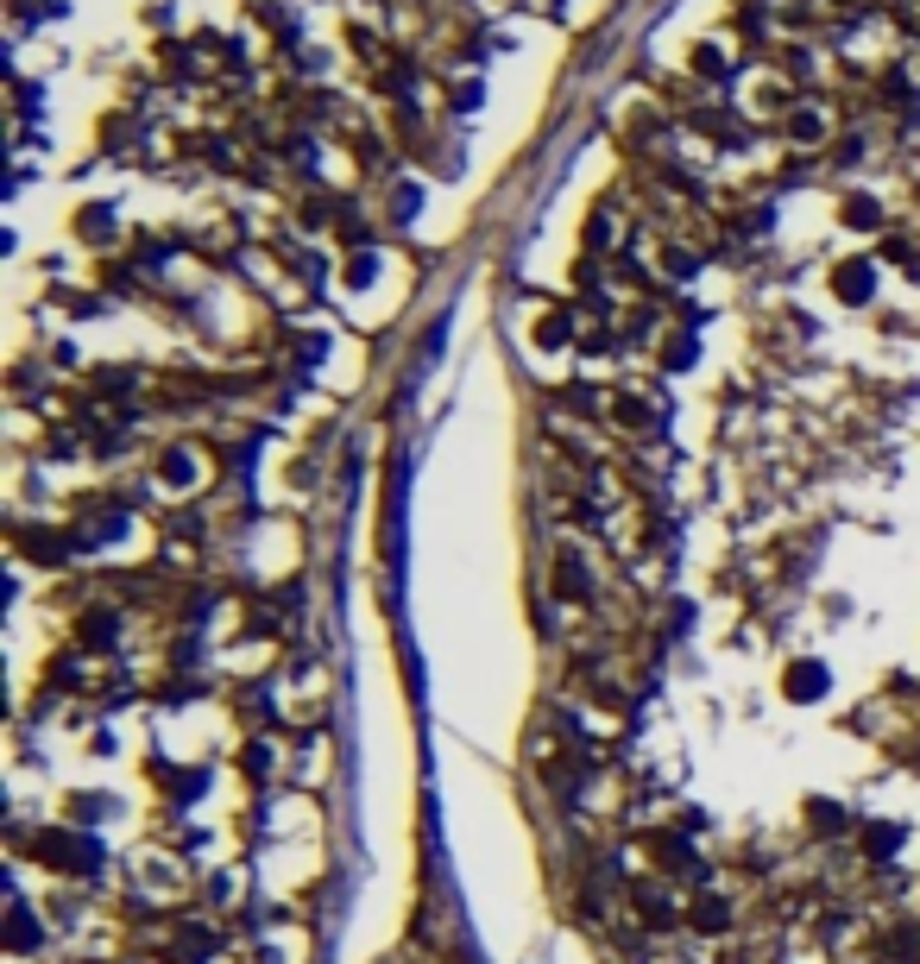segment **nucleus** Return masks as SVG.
Returning <instances> with one entry per match:
<instances>
[{"label":"nucleus","instance_id":"nucleus-22","mask_svg":"<svg viewBox=\"0 0 920 964\" xmlns=\"http://www.w3.org/2000/svg\"><path fill=\"white\" fill-rule=\"evenodd\" d=\"M807 826H814L819 838H839L844 826H851V813H844L839 801H807Z\"/></svg>","mask_w":920,"mask_h":964},{"label":"nucleus","instance_id":"nucleus-7","mask_svg":"<svg viewBox=\"0 0 920 964\" xmlns=\"http://www.w3.org/2000/svg\"><path fill=\"white\" fill-rule=\"evenodd\" d=\"M688 70H693V82H738L744 77V64H738V32H713V38H700L693 45V57H688Z\"/></svg>","mask_w":920,"mask_h":964},{"label":"nucleus","instance_id":"nucleus-16","mask_svg":"<svg viewBox=\"0 0 920 964\" xmlns=\"http://www.w3.org/2000/svg\"><path fill=\"white\" fill-rule=\"evenodd\" d=\"M826 687H832L826 662H789V675H782V693H789V700H801V707L826 700Z\"/></svg>","mask_w":920,"mask_h":964},{"label":"nucleus","instance_id":"nucleus-18","mask_svg":"<svg viewBox=\"0 0 920 964\" xmlns=\"http://www.w3.org/2000/svg\"><path fill=\"white\" fill-rule=\"evenodd\" d=\"M152 782L171 794V801H196V788L208 782L203 769H177V762H152Z\"/></svg>","mask_w":920,"mask_h":964},{"label":"nucleus","instance_id":"nucleus-20","mask_svg":"<svg viewBox=\"0 0 920 964\" xmlns=\"http://www.w3.org/2000/svg\"><path fill=\"white\" fill-rule=\"evenodd\" d=\"M537 347L542 354H562V347H574V315L567 309H549L537 322Z\"/></svg>","mask_w":920,"mask_h":964},{"label":"nucleus","instance_id":"nucleus-26","mask_svg":"<svg viewBox=\"0 0 920 964\" xmlns=\"http://www.w3.org/2000/svg\"><path fill=\"white\" fill-rule=\"evenodd\" d=\"M883 952H889L895 964H901V959H908V964H920V927H895Z\"/></svg>","mask_w":920,"mask_h":964},{"label":"nucleus","instance_id":"nucleus-11","mask_svg":"<svg viewBox=\"0 0 920 964\" xmlns=\"http://www.w3.org/2000/svg\"><path fill=\"white\" fill-rule=\"evenodd\" d=\"M832 297L844 309H864L876 297V259H839L832 265Z\"/></svg>","mask_w":920,"mask_h":964},{"label":"nucleus","instance_id":"nucleus-28","mask_svg":"<svg viewBox=\"0 0 920 964\" xmlns=\"http://www.w3.org/2000/svg\"><path fill=\"white\" fill-rule=\"evenodd\" d=\"M372 272H379V259H372V253H354V259H347V284H372Z\"/></svg>","mask_w":920,"mask_h":964},{"label":"nucleus","instance_id":"nucleus-5","mask_svg":"<svg viewBox=\"0 0 920 964\" xmlns=\"http://www.w3.org/2000/svg\"><path fill=\"white\" fill-rule=\"evenodd\" d=\"M801 102L794 95V82L782 70H744L738 77V107L750 120H789V107Z\"/></svg>","mask_w":920,"mask_h":964},{"label":"nucleus","instance_id":"nucleus-15","mask_svg":"<svg viewBox=\"0 0 920 964\" xmlns=\"http://www.w3.org/2000/svg\"><path fill=\"white\" fill-rule=\"evenodd\" d=\"M38 945H51V927H38L26 902H13V908H7V952H13V959H32Z\"/></svg>","mask_w":920,"mask_h":964},{"label":"nucleus","instance_id":"nucleus-1","mask_svg":"<svg viewBox=\"0 0 920 964\" xmlns=\"http://www.w3.org/2000/svg\"><path fill=\"white\" fill-rule=\"evenodd\" d=\"M38 863L57 870V876H95V870H107V845L89 826H45L38 833Z\"/></svg>","mask_w":920,"mask_h":964},{"label":"nucleus","instance_id":"nucleus-10","mask_svg":"<svg viewBox=\"0 0 920 964\" xmlns=\"http://www.w3.org/2000/svg\"><path fill=\"white\" fill-rule=\"evenodd\" d=\"M549 581H555V593H562L567 606H587L593 593H599V581H593V561L567 542V549H555V561H549Z\"/></svg>","mask_w":920,"mask_h":964},{"label":"nucleus","instance_id":"nucleus-13","mask_svg":"<svg viewBox=\"0 0 920 964\" xmlns=\"http://www.w3.org/2000/svg\"><path fill=\"white\" fill-rule=\"evenodd\" d=\"M631 908H637V920H643V927H656V933L681 927V902H675L663 883H637V888H631Z\"/></svg>","mask_w":920,"mask_h":964},{"label":"nucleus","instance_id":"nucleus-19","mask_svg":"<svg viewBox=\"0 0 920 964\" xmlns=\"http://www.w3.org/2000/svg\"><path fill=\"white\" fill-rule=\"evenodd\" d=\"M688 920L700 933H732V902H725V895H693Z\"/></svg>","mask_w":920,"mask_h":964},{"label":"nucleus","instance_id":"nucleus-23","mask_svg":"<svg viewBox=\"0 0 920 964\" xmlns=\"http://www.w3.org/2000/svg\"><path fill=\"white\" fill-rule=\"evenodd\" d=\"M240 762H246V776H258V782H265V776H278V737H253Z\"/></svg>","mask_w":920,"mask_h":964},{"label":"nucleus","instance_id":"nucleus-3","mask_svg":"<svg viewBox=\"0 0 920 964\" xmlns=\"http://www.w3.org/2000/svg\"><path fill=\"white\" fill-rule=\"evenodd\" d=\"M146 945H152L158 959L171 964H215L221 959V927L215 920H158L152 933H146Z\"/></svg>","mask_w":920,"mask_h":964},{"label":"nucleus","instance_id":"nucleus-21","mask_svg":"<svg viewBox=\"0 0 920 964\" xmlns=\"http://www.w3.org/2000/svg\"><path fill=\"white\" fill-rule=\"evenodd\" d=\"M839 221H844V228H883V203H876V196H864V190H851V196L839 203Z\"/></svg>","mask_w":920,"mask_h":964},{"label":"nucleus","instance_id":"nucleus-24","mask_svg":"<svg viewBox=\"0 0 920 964\" xmlns=\"http://www.w3.org/2000/svg\"><path fill=\"white\" fill-rule=\"evenodd\" d=\"M700 265V246H681V240H663V272L668 278H693Z\"/></svg>","mask_w":920,"mask_h":964},{"label":"nucleus","instance_id":"nucleus-14","mask_svg":"<svg viewBox=\"0 0 920 964\" xmlns=\"http://www.w3.org/2000/svg\"><path fill=\"white\" fill-rule=\"evenodd\" d=\"M624 228H631V221H624V203H599L593 208V221H587V246L593 253H624Z\"/></svg>","mask_w":920,"mask_h":964},{"label":"nucleus","instance_id":"nucleus-2","mask_svg":"<svg viewBox=\"0 0 920 964\" xmlns=\"http://www.w3.org/2000/svg\"><path fill=\"white\" fill-rule=\"evenodd\" d=\"M208 473H215V467H208V448H203V441H164V448L152 455V485L164 492V498H171V505L196 498V492L208 485Z\"/></svg>","mask_w":920,"mask_h":964},{"label":"nucleus","instance_id":"nucleus-4","mask_svg":"<svg viewBox=\"0 0 920 964\" xmlns=\"http://www.w3.org/2000/svg\"><path fill=\"white\" fill-rule=\"evenodd\" d=\"M133 888H139V902H158V908H177L183 895H189V870H183V858H171V851H158V845H146V851L133 858Z\"/></svg>","mask_w":920,"mask_h":964},{"label":"nucleus","instance_id":"nucleus-27","mask_svg":"<svg viewBox=\"0 0 920 964\" xmlns=\"http://www.w3.org/2000/svg\"><path fill=\"white\" fill-rule=\"evenodd\" d=\"M668 366H675V372H681V366H693V334H668Z\"/></svg>","mask_w":920,"mask_h":964},{"label":"nucleus","instance_id":"nucleus-25","mask_svg":"<svg viewBox=\"0 0 920 964\" xmlns=\"http://www.w3.org/2000/svg\"><path fill=\"white\" fill-rule=\"evenodd\" d=\"M858 838H864V858L883 863V858H895V845H901V826H864Z\"/></svg>","mask_w":920,"mask_h":964},{"label":"nucleus","instance_id":"nucleus-17","mask_svg":"<svg viewBox=\"0 0 920 964\" xmlns=\"http://www.w3.org/2000/svg\"><path fill=\"white\" fill-rule=\"evenodd\" d=\"M246 895H253V870H240V863H228V870H215V876H208V908H240V902H246Z\"/></svg>","mask_w":920,"mask_h":964},{"label":"nucleus","instance_id":"nucleus-9","mask_svg":"<svg viewBox=\"0 0 920 964\" xmlns=\"http://www.w3.org/2000/svg\"><path fill=\"white\" fill-rule=\"evenodd\" d=\"M819 20V0H763L757 7V26L775 38V45H789V38H807V26Z\"/></svg>","mask_w":920,"mask_h":964},{"label":"nucleus","instance_id":"nucleus-8","mask_svg":"<svg viewBox=\"0 0 920 964\" xmlns=\"http://www.w3.org/2000/svg\"><path fill=\"white\" fill-rule=\"evenodd\" d=\"M656 391H643V385H618V391H606V423L624 435H649L656 429Z\"/></svg>","mask_w":920,"mask_h":964},{"label":"nucleus","instance_id":"nucleus-6","mask_svg":"<svg viewBox=\"0 0 920 964\" xmlns=\"http://www.w3.org/2000/svg\"><path fill=\"white\" fill-rule=\"evenodd\" d=\"M782 139H789L794 152H826V146L839 139V114H832V102H819V95L794 102L789 120H782Z\"/></svg>","mask_w":920,"mask_h":964},{"label":"nucleus","instance_id":"nucleus-12","mask_svg":"<svg viewBox=\"0 0 920 964\" xmlns=\"http://www.w3.org/2000/svg\"><path fill=\"white\" fill-rule=\"evenodd\" d=\"M643 858L656 863V870H668V876H693L700 870V858H693V845L681 833H649L643 838Z\"/></svg>","mask_w":920,"mask_h":964}]
</instances>
